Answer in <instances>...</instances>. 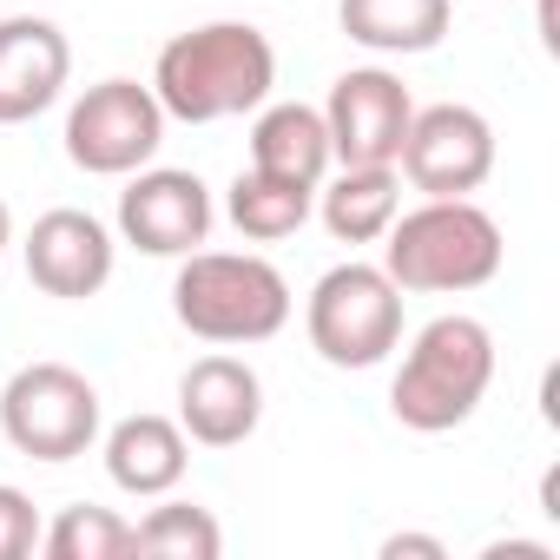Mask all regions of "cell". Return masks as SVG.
<instances>
[{
  "instance_id": "cell-18",
  "label": "cell",
  "mask_w": 560,
  "mask_h": 560,
  "mask_svg": "<svg viewBox=\"0 0 560 560\" xmlns=\"http://www.w3.org/2000/svg\"><path fill=\"white\" fill-rule=\"evenodd\" d=\"M311 205H317L311 185L270 178V172H257V165L237 172L231 191H224V218H231L237 237H250V244H284V237H298L304 218H311Z\"/></svg>"
},
{
  "instance_id": "cell-16",
  "label": "cell",
  "mask_w": 560,
  "mask_h": 560,
  "mask_svg": "<svg viewBox=\"0 0 560 560\" xmlns=\"http://www.w3.org/2000/svg\"><path fill=\"white\" fill-rule=\"evenodd\" d=\"M311 211L324 218V231L337 244H376L402 211V172L396 165H343L337 178L317 185Z\"/></svg>"
},
{
  "instance_id": "cell-24",
  "label": "cell",
  "mask_w": 560,
  "mask_h": 560,
  "mask_svg": "<svg viewBox=\"0 0 560 560\" xmlns=\"http://www.w3.org/2000/svg\"><path fill=\"white\" fill-rule=\"evenodd\" d=\"M14 244V211H8V198H0V250Z\"/></svg>"
},
{
  "instance_id": "cell-4",
  "label": "cell",
  "mask_w": 560,
  "mask_h": 560,
  "mask_svg": "<svg viewBox=\"0 0 560 560\" xmlns=\"http://www.w3.org/2000/svg\"><path fill=\"white\" fill-rule=\"evenodd\" d=\"M494 383V337L481 317H435L409 337L402 370L389 383V416L416 435H448L462 429Z\"/></svg>"
},
{
  "instance_id": "cell-1",
  "label": "cell",
  "mask_w": 560,
  "mask_h": 560,
  "mask_svg": "<svg viewBox=\"0 0 560 560\" xmlns=\"http://www.w3.org/2000/svg\"><path fill=\"white\" fill-rule=\"evenodd\" d=\"M277 86V47L250 21H205L172 34L152 60V100L178 126H218L257 113Z\"/></svg>"
},
{
  "instance_id": "cell-7",
  "label": "cell",
  "mask_w": 560,
  "mask_h": 560,
  "mask_svg": "<svg viewBox=\"0 0 560 560\" xmlns=\"http://www.w3.org/2000/svg\"><path fill=\"white\" fill-rule=\"evenodd\" d=\"M165 145V106L139 80H100L67 106V159L93 178H132Z\"/></svg>"
},
{
  "instance_id": "cell-2",
  "label": "cell",
  "mask_w": 560,
  "mask_h": 560,
  "mask_svg": "<svg viewBox=\"0 0 560 560\" xmlns=\"http://www.w3.org/2000/svg\"><path fill=\"white\" fill-rule=\"evenodd\" d=\"M501 224L475 198H422L416 211H396V224L383 231V270L396 277V291L422 298L481 291L501 270Z\"/></svg>"
},
{
  "instance_id": "cell-15",
  "label": "cell",
  "mask_w": 560,
  "mask_h": 560,
  "mask_svg": "<svg viewBox=\"0 0 560 560\" xmlns=\"http://www.w3.org/2000/svg\"><path fill=\"white\" fill-rule=\"evenodd\" d=\"M250 165L270 172V178H291V185H324L330 178V132H324V113L317 106H298V100H277V106H257L250 119Z\"/></svg>"
},
{
  "instance_id": "cell-23",
  "label": "cell",
  "mask_w": 560,
  "mask_h": 560,
  "mask_svg": "<svg viewBox=\"0 0 560 560\" xmlns=\"http://www.w3.org/2000/svg\"><path fill=\"white\" fill-rule=\"evenodd\" d=\"M488 560H553V547H540V540H494Z\"/></svg>"
},
{
  "instance_id": "cell-20",
  "label": "cell",
  "mask_w": 560,
  "mask_h": 560,
  "mask_svg": "<svg viewBox=\"0 0 560 560\" xmlns=\"http://www.w3.org/2000/svg\"><path fill=\"white\" fill-rule=\"evenodd\" d=\"M40 553L47 560H132V521L93 501H73L54 514V527H40Z\"/></svg>"
},
{
  "instance_id": "cell-3",
  "label": "cell",
  "mask_w": 560,
  "mask_h": 560,
  "mask_svg": "<svg viewBox=\"0 0 560 560\" xmlns=\"http://www.w3.org/2000/svg\"><path fill=\"white\" fill-rule=\"evenodd\" d=\"M172 317L198 343H270L291 324V284L257 250H185L172 277Z\"/></svg>"
},
{
  "instance_id": "cell-17",
  "label": "cell",
  "mask_w": 560,
  "mask_h": 560,
  "mask_svg": "<svg viewBox=\"0 0 560 560\" xmlns=\"http://www.w3.org/2000/svg\"><path fill=\"white\" fill-rule=\"evenodd\" d=\"M448 0H337V21L357 47L370 54H435L442 34H448Z\"/></svg>"
},
{
  "instance_id": "cell-14",
  "label": "cell",
  "mask_w": 560,
  "mask_h": 560,
  "mask_svg": "<svg viewBox=\"0 0 560 560\" xmlns=\"http://www.w3.org/2000/svg\"><path fill=\"white\" fill-rule=\"evenodd\" d=\"M185 468H191V435L172 416H126L106 429V475L119 494L159 501L185 481Z\"/></svg>"
},
{
  "instance_id": "cell-13",
  "label": "cell",
  "mask_w": 560,
  "mask_h": 560,
  "mask_svg": "<svg viewBox=\"0 0 560 560\" xmlns=\"http://www.w3.org/2000/svg\"><path fill=\"white\" fill-rule=\"evenodd\" d=\"M73 80V47L54 21L14 14L0 21V126H27L40 119Z\"/></svg>"
},
{
  "instance_id": "cell-5",
  "label": "cell",
  "mask_w": 560,
  "mask_h": 560,
  "mask_svg": "<svg viewBox=\"0 0 560 560\" xmlns=\"http://www.w3.org/2000/svg\"><path fill=\"white\" fill-rule=\"evenodd\" d=\"M311 350L330 370H376L402 343V291L383 264H337L317 277V291L304 304Z\"/></svg>"
},
{
  "instance_id": "cell-9",
  "label": "cell",
  "mask_w": 560,
  "mask_h": 560,
  "mask_svg": "<svg viewBox=\"0 0 560 560\" xmlns=\"http://www.w3.org/2000/svg\"><path fill=\"white\" fill-rule=\"evenodd\" d=\"M416 100L389 67H350L324 100V132L337 165H396Z\"/></svg>"
},
{
  "instance_id": "cell-21",
  "label": "cell",
  "mask_w": 560,
  "mask_h": 560,
  "mask_svg": "<svg viewBox=\"0 0 560 560\" xmlns=\"http://www.w3.org/2000/svg\"><path fill=\"white\" fill-rule=\"evenodd\" d=\"M40 547V514L21 488L0 481V560H27Z\"/></svg>"
},
{
  "instance_id": "cell-11",
  "label": "cell",
  "mask_w": 560,
  "mask_h": 560,
  "mask_svg": "<svg viewBox=\"0 0 560 560\" xmlns=\"http://www.w3.org/2000/svg\"><path fill=\"white\" fill-rule=\"evenodd\" d=\"M27 277H34V291L47 298H67V304H86L113 284V264H119V237L93 218V211H40L34 231H27Z\"/></svg>"
},
{
  "instance_id": "cell-8",
  "label": "cell",
  "mask_w": 560,
  "mask_h": 560,
  "mask_svg": "<svg viewBox=\"0 0 560 560\" xmlns=\"http://www.w3.org/2000/svg\"><path fill=\"white\" fill-rule=\"evenodd\" d=\"M396 172L422 198H475L494 172V126L475 106H422L396 152Z\"/></svg>"
},
{
  "instance_id": "cell-22",
  "label": "cell",
  "mask_w": 560,
  "mask_h": 560,
  "mask_svg": "<svg viewBox=\"0 0 560 560\" xmlns=\"http://www.w3.org/2000/svg\"><path fill=\"white\" fill-rule=\"evenodd\" d=\"M409 553H416V560H448V547H442L435 534H389V540H383V560H409Z\"/></svg>"
},
{
  "instance_id": "cell-10",
  "label": "cell",
  "mask_w": 560,
  "mask_h": 560,
  "mask_svg": "<svg viewBox=\"0 0 560 560\" xmlns=\"http://www.w3.org/2000/svg\"><path fill=\"white\" fill-rule=\"evenodd\" d=\"M211 191L198 172L178 165H139L132 185L119 191V244L145 257H185L211 237Z\"/></svg>"
},
{
  "instance_id": "cell-12",
  "label": "cell",
  "mask_w": 560,
  "mask_h": 560,
  "mask_svg": "<svg viewBox=\"0 0 560 560\" xmlns=\"http://www.w3.org/2000/svg\"><path fill=\"white\" fill-rule=\"evenodd\" d=\"M264 422V383L244 357H198L178 376V429L198 448H237Z\"/></svg>"
},
{
  "instance_id": "cell-6",
  "label": "cell",
  "mask_w": 560,
  "mask_h": 560,
  "mask_svg": "<svg viewBox=\"0 0 560 560\" xmlns=\"http://www.w3.org/2000/svg\"><path fill=\"white\" fill-rule=\"evenodd\" d=\"M0 435L27 462H80L100 442V389L67 363H27L0 389Z\"/></svg>"
},
{
  "instance_id": "cell-19",
  "label": "cell",
  "mask_w": 560,
  "mask_h": 560,
  "mask_svg": "<svg viewBox=\"0 0 560 560\" xmlns=\"http://www.w3.org/2000/svg\"><path fill=\"white\" fill-rule=\"evenodd\" d=\"M132 547L152 553V560H218L224 553V527L211 521V508L159 494V508L145 521H132Z\"/></svg>"
}]
</instances>
